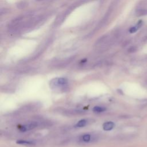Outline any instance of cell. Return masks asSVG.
Instances as JSON below:
<instances>
[{
  "label": "cell",
  "instance_id": "1",
  "mask_svg": "<svg viewBox=\"0 0 147 147\" xmlns=\"http://www.w3.org/2000/svg\"><path fill=\"white\" fill-rule=\"evenodd\" d=\"M37 126V123L34 122V123H29V124L25 125H24V126H21V127H20V131H26V130L32 129L36 127Z\"/></svg>",
  "mask_w": 147,
  "mask_h": 147
},
{
  "label": "cell",
  "instance_id": "2",
  "mask_svg": "<svg viewBox=\"0 0 147 147\" xmlns=\"http://www.w3.org/2000/svg\"><path fill=\"white\" fill-rule=\"evenodd\" d=\"M114 123L113 122L109 121L107 122H105L103 124V129L104 130L109 131L111 130L114 127Z\"/></svg>",
  "mask_w": 147,
  "mask_h": 147
},
{
  "label": "cell",
  "instance_id": "3",
  "mask_svg": "<svg viewBox=\"0 0 147 147\" xmlns=\"http://www.w3.org/2000/svg\"><path fill=\"white\" fill-rule=\"evenodd\" d=\"M68 80L67 79L64 78H57L56 80V83L58 85H65L67 84Z\"/></svg>",
  "mask_w": 147,
  "mask_h": 147
},
{
  "label": "cell",
  "instance_id": "4",
  "mask_svg": "<svg viewBox=\"0 0 147 147\" xmlns=\"http://www.w3.org/2000/svg\"><path fill=\"white\" fill-rule=\"evenodd\" d=\"M142 25V21H140L138 22V23L136 25V26H133V27H131L130 29H129V32L130 33H134L136 32Z\"/></svg>",
  "mask_w": 147,
  "mask_h": 147
},
{
  "label": "cell",
  "instance_id": "5",
  "mask_svg": "<svg viewBox=\"0 0 147 147\" xmlns=\"http://www.w3.org/2000/svg\"><path fill=\"white\" fill-rule=\"evenodd\" d=\"M106 108L103 107H100V106H95L93 108L92 110L94 112H96V113H100V112H103L104 111L106 110Z\"/></svg>",
  "mask_w": 147,
  "mask_h": 147
},
{
  "label": "cell",
  "instance_id": "6",
  "mask_svg": "<svg viewBox=\"0 0 147 147\" xmlns=\"http://www.w3.org/2000/svg\"><path fill=\"white\" fill-rule=\"evenodd\" d=\"M86 123H87V121L86 119H81V120H80L79 121H78L77 122L75 126L76 127H83L86 125Z\"/></svg>",
  "mask_w": 147,
  "mask_h": 147
},
{
  "label": "cell",
  "instance_id": "7",
  "mask_svg": "<svg viewBox=\"0 0 147 147\" xmlns=\"http://www.w3.org/2000/svg\"><path fill=\"white\" fill-rule=\"evenodd\" d=\"M27 3L25 1H21V2H18L17 4V8L18 9H24L25 8L26 6H27Z\"/></svg>",
  "mask_w": 147,
  "mask_h": 147
},
{
  "label": "cell",
  "instance_id": "8",
  "mask_svg": "<svg viewBox=\"0 0 147 147\" xmlns=\"http://www.w3.org/2000/svg\"><path fill=\"white\" fill-rule=\"evenodd\" d=\"M17 143L19 144H26V145H32V144H34V142H32V141L22 140H20L17 141Z\"/></svg>",
  "mask_w": 147,
  "mask_h": 147
},
{
  "label": "cell",
  "instance_id": "9",
  "mask_svg": "<svg viewBox=\"0 0 147 147\" xmlns=\"http://www.w3.org/2000/svg\"><path fill=\"white\" fill-rule=\"evenodd\" d=\"M91 139V136L89 134H84L81 137V140L84 142H88Z\"/></svg>",
  "mask_w": 147,
  "mask_h": 147
},
{
  "label": "cell",
  "instance_id": "10",
  "mask_svg": "<svg viewBox=\"0 0 147 147\" xmlns=\"http://www.w3.org/2000/svg\"><path fill=\"white\" fill-rule=\"evenodd\" d=\"M134 51H136V49H135L134 47H131V48H130L129 49V52H134Z\"/></svg>",
  "mask_w": 147,
  "mask_h": 147
},
{
  "label": "cell",
  "instance_id": "11",
  "mask_svg": "<svg viewBox=\"0 0 147 147\" xmlns=\"http://www.w3.org/2000/svg\"><path fill=\"white\" fill-rule=\"evenodd\" d=\"M36 1H45V0H35Z\"/></svg>",
  "mask_w": 147,
  "mask_h": 147
}]
</instances>
